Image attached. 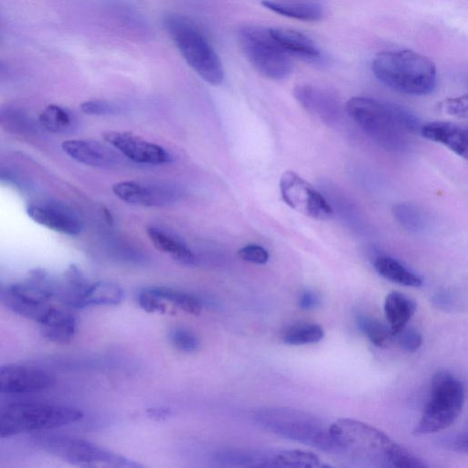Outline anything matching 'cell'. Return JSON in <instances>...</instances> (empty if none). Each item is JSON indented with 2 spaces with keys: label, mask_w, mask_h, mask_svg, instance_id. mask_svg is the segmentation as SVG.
Instances as JSON below:
<instances>
[{
  "label": "cell",
  "mask_w": 468,
  "mask_h": 468,
  "mask_svg": "<svg viewBox=\"0 0 468 468\" xmlns=\"http://www.w3.org/2000/svg\"><path fill=\"white\" fill-rule=\"evenodd\" d=\"M394 337L400 347L408 352H414L420 348L422 343L420 334L412 327H403Z\"/></svg>",
  "instance_id": "d590c367"
},
{
  "label": "cell",
  "mask_w": 468,
  "mask_h": 468,
  "mask_svg": "<svg viewBox=\"0 0 468 468\" xmlns=\"http://www.w3.org/2000/svg\"><path fill=\"white\" fill-rule=\"evenodd\" d=\"M146 232L150 240L158 250L168 254L180 263H195L196 256L193 251L176 237L154 226H149Z\"/></svg>",
  "instance_id": "cb8c5ba5"
},
{
  "label": "cell",
  "mask_w": 468,
  "mask_h": 468,
  "mask_svg": "<svg viewBox=\"0 0 468 468\" xmlns=\"http://www.w3.org/2000/svg\"><path fill=\"white\" fill-rule=\"evenodd\" d=\"M447 447L452 450L466 453L467 452V432L463 431L445 440L444 442Z\"/></svg>",
  "instance_id": "60d3db41"
},
{
  "label": "cell",
  "mask_w": 468,
  "mask_h": 468,
  "mask_svg": "<svg viewBox=\"0 0 468 468\" xmlns=\"http://www.w3.org/2000/svg\"><path fill=\"white\" fill-rule=\"evenodd\" d=\"M320 304V296L312 290L302 292L298 299V306L303 310H313L317 308Z\"/></svg>",
  "instance_id": "ab89813d"
},
{
  "label": "cell",
  "mask_w": 468,
  "mask_h": 468,
  "mask_svg": "<svg viewBox=\"0 0 468 468\" xmlns=\"http://www.w3.org/2000/svg\"><path fill=\"white\" fill-rule=\"evenodd\" d=\"M41 446L64 461L80 466L136 467V463L82 439L63 435H48L40 439Z\"/></svg>",
  "instance_id": "30bf717a"
},
{
  "label": "cell",
  "mask_w": 468,
  "mask_h": 468,
  "mask_svg": "<svg viewBox=\"0 0 468 468\" xmlns=\"http://www.w3.org/2000/svg\"><path fill=\"white\" fill-rule=\"evenodd\" d=\"M324 336L322 326L313 323H297L287 327L282 335L283 343L290 346L314 344Z\"/></svg>",
  "instance_id": "83f0119b"
},
{
  "label": "cell",
  "mask_w": 468,
  "mask_h": 468,
  "mask_svg": "<svg viewBox=\"0 0 468 468\" xmlns=\"http://www.w3.org/2000/svg\"><path fill=\"white\" fill-rule=\"evenodd\" d=\"M42 335L54 343H68L75 335L77 324L67 309L52 304L39 323Z\"/></svg>",
  "instance_id": "d6986e66"
},
{
  "label": "cell",
  "mask_w": 468,
  "mask_h": 468,
  "mask_svg": "<svg viewBox=\"0 0 468 468\" xmlns=\"http://www.w3.org/2000/svg\"><path fill=\"white\" fill-rule=\"evenodd\" d=\"M0 126L17 134L31 133L36 128L30 116L21 109L9 105L0 106Z\"/></svg>",
  "instance_id": "f546056e"
},
{
  "label": "cell",
  "mask_w": 468,
  "mask_h": 468,
  "mask_svg": "<svg viewBox=\"0 0 468 468\" xmlns=\"http://www.w3.org/2000/svg\"><path fill=\"white\" fill-rule=\"evenodd\" d=\"M356 321L359 330L375 346H388L394 338L389 326L375 317L361 314L356 317Z\"/></svg>",
  "instance_id": "1f68e13d"
},
{
  "label": "cell",
  "mask_w": 468,
  "mask_h": 468,
  "mask_svg": "<svg viewBox=\"0 0 468 468\" xmlns=\"http://www.w3.org/2000/svg\"><path fill=\"white\" fill-rule=\"evenodd\" d=\"M171 344L179 351L193 353L199 347L197 337L189 330L185 328H175L169 333Z\"/></svg>",
  "instance_id": "d6a6232c"
},
{
  "label": "cell",
  "mask_w": 468,
  "mask_h": 468,
  "mask_svg": "<svg viewBox=\"0 0 468 468\" xmlns=\"http://www.w3.org/2000/svg\"><path fill=\"white\" fill-rule=\"evenodd\" d=\"M80 110L89 115L106 116L117 115L122 112V107L112 101L91 100L81 103Z\"/></svg>",
  "instance_id": "e575fe53"
},
{
  "label": "cell",
  "mask_w": 468,
  "mask_h": 468,
  "mask_svg": "<svg viewBox=\"0 0 468 468\" xmlns=\"http://www.w3.org/2000/svg\"><path fill=\"white\" fill-rule=\"evenodd\" d=\"M238 256L244 261L254 264H265L269 260L268 251L261 246L249 244L238 250Z\"/></svg>",
  "instance_id": "74e56055"
},
{
  "label": "cell",
  "mask_w": 468,
  "mask_h": 468,
  "mask_svg": "<svg viewBox=\"0 0 468 468\" xmlns=\"http://www.w3.org/2000/svg\"><path fill=\"white\" fill-rule=\"evenodd\" d=\"M261 5L278 15L305 22L320 20L323 5L314 0H262Z\"/></svg>",
  "instance_id": "44dd1931"
},
{
  "label": "cell",
  "mask_w": 468,
  "mask_h": 468,
  "mask_svg": "<svg viewBox=\"0 0 468 468\" xmlns=\"http://www.w3.org/2000/svg\"><path fill=\"white\" fill-rule=\"evenodd\" d=\"M27 216L36 223L51 230L78 235L82 230V221L69 207L56 202H33L26 208Z\"/></svg>",
  "instance_id": "5bb4252c"
},
{
  "label": "cell",
  "mask_w": 468,
  "mask_h": 468,
  "mask_svg": "<svg viewBox=\"0 0 468 468\" xmlns=\"http://www.w3.org/2000/svg\"><path fill=\"white\" fill-rule=\"evenodd\" d=\"M73 117L65 108L50 104L38 117V122L45 130L54 133H65L73 127Z\"/></svg>",
  "instance_id": "f1b7e54d"
},
{
  "label": "cell",
  "mask_w": 468,
  "mask_h": 468,
  "mask_svg": "<svg viewBox=\"0 0 468 468\" xmlns=\"http://www.w3.org/2000/svg\"><path fill=\"white\" fill-rule=\"evenodd\" d=\"M150 290L163 301H166L185 313L198 315L202 310L200 302L193 295L165 286H151Z\"/></svg>",
  "instance_id": "4dcf8cb0"
},
{
  "label": "cell",
  "mask_w": 468,
  "mask_h": 468,
  "mask_svg": "<svg viewBox=\"0 0 468 468\" xmlns=\"http://www.w3.org/2000/svg\"><path fill=\"white\" fill-rule=\"evenodd\" d=\"M102 137L105 142L133 162L162 165L172 161L171 154L165 149L132 133L107 131L102 133Z\"/></svg>",
  "instance_id": "4fadbf2b"
},
{
  "label": "cell",
  "mask_w": 468,
  "mask_h": 468,
  "mask_svg": "<svg viewBox=\"0 0 468 468\" xmlns=\"http://www.w3.org/2000/svg\"><path fill=\"white\" fill-rule=\"evenodd\" d=\"M54 378L48 373L25 366L0 367V395L27 394L51 388Z\"/></svg>",
  "instance_id": "9a60e30c"
},
{
  "label": "cell",
  "mask_w": 468,
  "mask_h": 468,
  "mask_svg": "<svg viewBox=\"0 0 468 468\" xmlns=\"http://www.w3.org/2000/svg\"><path fill=\"white\" fill-rule=\"evenodd\" d=\"M253 419L262 429L282 438L328 453L340 452L329 425L308 412L292 408H264L257 410Z\"/></svg>",
  "instance_id": "3957f363"
},
{
  "label": "cell",
  "mask_w": 468,
  "mask_h": 468,
  "mask_svg": "<svg viewBox=\"0 0 468 468\" xmlns=\"http://www.w3.org/2000/svg\"><path fill=\"white\" fill-rule=\"evenodd\" d=\"M123 299V291L113 282L100 281L90 284L82 301V308L90 305H116Z\"/></svg>",
  "instance_id": "484cf974"
},
{
  "label": "cell",
  "mask_w": 468,
  "mask_h": 468,
  "mask_svg": "<svg viewBox=\"0 0 468 468\" xmlns=\"http://www.w3.org/2000/svg\"><path fill=\"white\" fill-rule=\"evenodd\" d=\"M215 460L231 467H323L317 455L299 449H227L216 453Z\"/></svg>",
  "instance_id": "9c48e42d"
},
{
  "label": "cell",
  "mask_w": 468,
  "mask_h": 468,
  "mask_svg": "<svg viewBox=\"0 0 468 468\" xmlns=\"http://www.w3.org/2000/svg\"><path fill=\"white\" fill-rule=\"evenodd\" d=\"M392 215L402 228L410 232L423 231L429 224L424 210L410 202L396 204L392 207Z\"/></svg>",
  "instance_id": "4316f807"
},
{
  "label": "cell",
  "mask_w": 468,
  "mask_h": 468,
  "mask_svg": "<svg viewBox=\"0 0 468 468\" xmlns=\"http://www.w3.org/2000/svg\"><path fill=\"white\" fill-rule=\"evenodd\" d=\"M420 133L426 139L441 144L460 157L468 155L467 126L453 122H432L421 125Z\"/></svg>",
  "instance_id": "ac0fdd59"
},
{
  "label": "cell",
  "mask_w": 468,
  "mask_h": 468,
  "mask_svg": "<svg viewBox=\"0 0 468 468\" xmlns=\"http://www.w3.org/2000/svg\"><path fill=\"white\" fill-rule=\"evenodd\" d=\"M371 69L387 87L408 95H426L437 84V70L431 60L409 49L383 51L375 56Z\"/></svg>",
  "instance_id": "7a4b0ae2"
},
{
  "label": "cell",
  "mask_w": 468,
  "mask_h": 468,
  "mask_svg": "<svg viewBox=\"0 0 468 468\" xmlns=\"http://www.w3.org/2000/svg\"><path fill=\"white\" fill-rule=\"evenodd\" d=\"M282 200L293 210L317 220L333 216L327 199L309 182L293 171H285L280 179Z\"/></svg>",
  "instance_id": "8fae6325"
},
{
  "label": "cell",
  "mask_w": 468,
  "mask_h": 468,
  "mask_svg": "<svg viewBox=\"0 0 468 468\" xmlns=\"http://www.w3.org/2000/svg\"><path fill=\"white\" fill-rule=\"evenodd\" d=\"M340 452L378 467L425 468L427 465L378 429L353 419H339L329 425Z\"/></svg>",
  "instance_id": "6da1fadb"
},
{
  "label": "cell",
  "mask_w": 468,
  "mask_h": 468,
  "mask_svg": "<svg viewBox=\"0 0 468 468\" xmlns=\"http://www.w3.org/2000/svg\"><path fill=\"white\" fill-rule=\"evenodd\" d=\"M463 402V382L450 372H438L432 378L430 397L414 434L425 435L447 429L460 415Z\"/></svg>",
  "instance_id": "8992f818"
},
{
  "label": "cell",
  "mask_w": 468,
  "mask_h": 468,
  "mask_svg": "<svg viewBox=\"0 0 468 468\" xmlns=\"http://www.w3.org/2000/svg\"><path fill=\"white\" fill-rule=\"evenodd\" d=\"M61 148L73 160L95 167H112L121 162L120 154L111 145L89 139L64 141Z\"/></svg>",
  "instance_id": "e0dca14e"
},
{
  "label": "cell",
  "mask_w": 468,
  "mask_h": 468,
  "mask_svg": "<svg viewBox=\"0 0 468 468\" xmlns=\"http://www.w3.org/2000/svg\"><path fill=\"white\" fill-rule=\"evenodd\" d=\"M90 283L82 272L75 266H71L65 272L62 279L57 280L55 296L65 305L82 308V301Z\"/></svg>",
  "instance_id": "7402d4cb"
},
{
  "label": "cell",
  "mask_w": 468,
  "mask_h": 468,
  "mask_svg": "<svg viewBox=\"0 0 468 468\" xmlns=\"http://www.w3.org/2000/svg\"><path fill=\"white\" fill-rule=\"evenodd\" d=\"M293 96L303 108L328 124L335 122L341 115L340 101L330 90L299 85L294 88Z\"/></svg>",
  "instance_id": "2e32d148"
},
{
  "label": "cell",
  "mask_w": 468,
  "mask_h": 468,
  "mask_svg": "<svg viewBox=\"0 0 468 468\" xmlns=\"http://www.w3.org/2000/svg\"><path fill=\"white\" fill-rule=\"evenodd\" d=\"M0 68H1V65H0Z\"/></svg>",
  "instance_id": "ee69618b"
},
{
  "label": "cell",
  "mask_w": 468,
  "mask_h": 468,
  "mask_svg": "<svg viewBox=\"0 0 468 468\" xmlns=\"http://www.w3.org/2000/svg\"><path fill=\"white\" fill-rule=\"evenodd\" d=\"M138 302L140 306L147 313L165 314L166 312L163 300L154 294L149 287L140 292Z\"/></svg>",
  "instance_id": "8d00e7d4"
},
{
  "label": "cell",
  "mask_w": 468,
  "mask_h": 468,
  "mask_svg": "<svg viewBox=\"0 0 468 468\" xmlns=\"http://www.w3.org/2000/svg\"><path fill=\"white\" fill-rule=\"evenodd\" d=\"M345 108L348 116L381 147L394 152L406 147V133L395 122L389 102L353 97Z\"/></svg>",
  "instance_id": "52a82bcc"
},
{
  "label": "cell",
  "mask_w": 468,
  "mask_h": 468,
  "mask_svg": "<svg viewBox=\"0 0 468 468\" xmlns=\"http://www.w3.org/2000/svg\"><path fill=\"white\" fill-rule=\"evenodd\" d=\"M83 417L80 410L65 405L19 402L0 407V439L66 426Z\"/></svg>",
  "instance_id": "5b68a950"
},
{
  "label": "cell",
  "mask_w": 468,
  "mask_h": 468,
  "mask_svg": "<svg viewBox=\"0 0 468 468\" xmlns=\"http://www.w3.org/2000/svg\"><path fill=\"white\" fill-rule=\"evenodd\" d=\"M237 39L248 61L263 76L279 80L291 74L290 55L274 39L270 27L242 26L237 31Z\"/></svg>",
  "instance_id": "ba28073f"
},
{
  "label": "cell",
  "mask_w": 468,
  "mask_h": 468,
  "mask_svg": "<svg viewBox=\"0 0 468 468\" xmlns=\"http://www.w3.org/2000/svg\"><path fill=\"white\" fill-rule=\"evenodd\" d=\"M415 311V302L406 294L392 292L386 296L384 313L393 335L407 325Z\"/></svg>",
  "instance_id": "603a6c76"
},
{
  "label": "cell",
  "mask_w": 468,
  "mask_h": 468,
  "mask_svg": "<svg viewBox=\"0 0 468 468\" xmlns=\"http://www.w3.org/2000/svg\"><path fill=\"white\" fill-rule=\"evenodd\" d=\"M164 26L189 67L206 82L218 86L224 80L220 58L200 27L181 14L164 16Z\"/></svg>",
  "instance_id": "277c9868"
},
{
  "label": "cell",
  "mask_w": 468,
  "mask_h": 468,
  "mask_svg": "<svg viewBox=\"0 0 468 468\" xmlns=\"http://www.w3.org/2000/svg\"><path fill=\"white\" fill-rule=\"evenodd\" d=\"M389 105L395 122L405 133H420L421 123L414 113L400 105Z\"/></svg>",
  "instance_id": "836d02e7"
},
{
  "label": "cell",
  "mask_w": 468,
  "mask_h": 468,
  "mask_svg": "<svg viewBox=\"0 0 468 468\" xmlns=\"http://www.w3.org/2000/svg\"><path fill=\"white\" fill-rule=\"evenodd\" d=\"M374 268L380 276L403 286L419 287L422 283L418 275L389 256L377 257Z\"/></svg>",
  "instance_id": "d4e9b609"
},
{
  "label": "cell",
  "mask_w": 468,
  "mask_h": 468,
  "mask_svg": "<svg viewBox=\"0 0 468 468\" xmlns=\"http://www.w3.org/2000/svg\"><path fill=\"white\" fill-rule=\"evenodd\" d=\"M148 411H149V415L152 418H155V419H160V418L164 419L165 417L169 415V411L167 410H164V409H151Z\"/></svg>",
  "instance_id": "7bdbcfd3"
},
{
  "label": "cell",
  "mask_w": 468,
  "mask_h": 468,
  "mask_svg": "<svg viewBox=\"0 0 468 468\" xmlns=\"http://www.w3.org/2000/svg\"><path fill=\"white\" fill-rule=\"evenodd\" d=\"M441 107L450 115L458 118H466L468 115L467 95L446 99L441 102Z\"/></svg>",
  "instance_id": "f35d334b"
},
{
  "label": "cell",
  "mask_w": 468,
  "mask_h": 468,
  "mask_svg": "<svg viewBox=\"0 0 468 468\" xmlns=\"http://www.w3.org/2000/svg\"><path fill=\"white\" fill-rule=\"evenodd\" d=\"M120 199L133 205L162 207L177 200L180 190L171 184L158 182L124 181L112 186Z\"/></svg>",
  "instance_id": "7c38bea8"
},
{
  "label": "cell",
  "mask_w": 468,
  "mask_h": 468,
  "mask_svg": "<svg viewBox=\"0 0 468 468\" xmlns=\"http://www.w3.org/2000/svg\"><path fill=\"white\" fill-rule=\"evenodd\" d=\"M270 30L274 39L290 56H296L313 62L323 59L317 45L301 31L284 27H270Z\"/></svg>",
  "instance_id": "ffe728a7"
},
{
  "label": "cell",
  "mask_w": 468,
  "mask_h": 468,
  "mask_svg": "<svg viewBox=\"0 0 468 468\" xmlns=\"http://www.w3.org/2000/svg\"><path fill=\"white\" fill-rule=\"evenodd\" d=\"M432 302L437 307L448 310L453 308L455 298L447 292H441L432 297Z\"/></svg>",
  "instance_id": "b9f144b4"
}]
</instances>
